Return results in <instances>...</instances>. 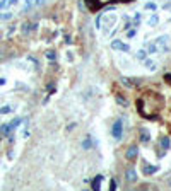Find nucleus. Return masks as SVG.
Segmentation results:
<instances>
[{
  "label": "nucleus",
  "instance_id": "nucleus-1",
  "mask_svg": "<svg viewBox=\"0 0 171 191\" xmlns=\"http://www.w3.org/2000/svg\"><path fill=\"white\" fill-rule=\"evenodd\" d=\"M111 48L115 51H120V53H128L130 51V41H127V39H113Z\"/></svg>",
  "mask_w": 171,
  "mask_h": 191
},
{
  "label": "nucleus",
  "instance_id": "nucleus-2",
  "mask_svg": "<svg viewBox=\"0 0 171 191\" xmlns=\"http://www.w3.org/2000/svg\"><path fill=\"white\" fill-rule=\"evenodd\" d=\"M142 63H144V67H145L147 72H156V70H157V62H156L152 56H147Z\"/></svg>",
  "mask_w": 171,
  "mask_h": 191
},
{
  "label": "nucleus",
  "instance_id": "nucleus-3",
  "mask_svg": "<svg viewBox=\"0 0 171 191\" xmlns=\"http://www.w3.org/2000/svg\"><path fill=\"white\" fill-rule=\"evenodd\" d=\"M147 56H149V55H147V51H145L144 48H142V50H137V51L134 53V58H135V60H139V62H144Z\"/></svg>",
  "mask_w": 171,
  "mask_h": 191
},
{
  "label": "nucleus",
  "instance_id": "nucleus-4",
  "mask_svg": "<svg viewBox=\"0 0 171 191\" xmlns=\"http://www.w3.org/2000/svg\"><path fill=\"white\" fill-rule=\"evenodd\" d=\"M120 135H122V123L118 121V123H115V126H113V137L120 138Z\"/></svg>",
  "mask_w": 171,
  "mask_h": 191
}]
</instances>
